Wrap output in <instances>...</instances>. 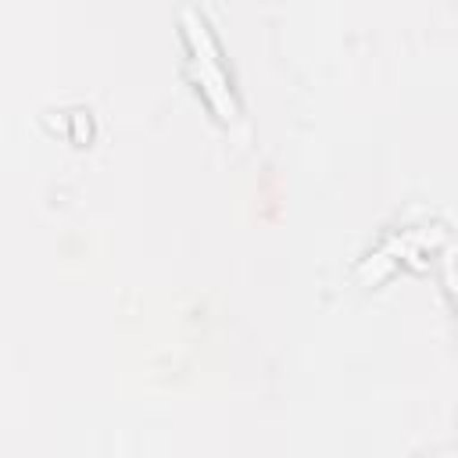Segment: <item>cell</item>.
Listing matches in <instances>:
<instances>
[{"mask_svg": "<svg viewBox=\"0 0 458 458\" xmlns=\"http://www.w3.org/2000/svg\"><path fill=\"white\" fill-rule=\"evenodd\" d=\"M182 32H186V47H190V57L197 64V82L208 97V104L215 107V114L222 122H233L236 118V100L229 93V75L222 68V57H218V47L204 25V18H197L193 11L182 14Z\"/></svg>", "mask_w": 458, "mask_h": 458, "instance_id": "cell-1", "label": "cell"}]
</instances>
